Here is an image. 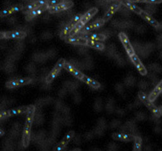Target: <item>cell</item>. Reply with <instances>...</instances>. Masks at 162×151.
<instances>
[{"label":"cell","mask_w":162,"mask_h":151,"mask_svg":"<svg viewBox=\"0 0 162 151\" xmlns=\"http://www.w3.org/2000/svg\"><path fill=\"white\" fill-rule=\"evenodd\" d=\"M120 5H121V2L118 1L117 3H115V4L113 5L111 7H110L109 10L106 12L103 18V20H104L105 22H107L110 19V18H111V17L113 15V14L115 13L118 10V9L119 8Z\"/></svg>","instance_id":"cell-15"},{"label":"cell","mask_w":162,"mask_h":151,"mask_svg":"<svg viewBox=\"0 0 162 151\" xmlns=\"http://www.w3.org/2000/svg\"><path fill=\"white\" fill-rule=\"evenodd\" d=\"M27 36V34L23 31H13L5 32V39H23Z\"/></svg>","instance_id":"cell-14"},{"label":"cell","mask_w":162,"mask_h":151,"mask_svg":"<svg viewBox=\"0 0 162 151\" xmlns=\"http://www.w3.org/2000/svg\"><path fill=\"white\" fill-rule=\"evenodd\" d=\"M5 39V32H0V39Z\"/></svg>","instance_id":"cell-31"},{"label":"cell","mask_w":162,"mask_h":151,"mask_svg":"<svg viewBox=\"0 0 162 151\" xmlns=\"http://www.w3.org/2000/svg\"><path fill=\"white\" fill-rule=\"evenodd\" d=\"M139 15L141 16L142 18H144L147 22H148L150 25H152V26H153L154 27H158L160 26L159 23H158L153 17L149 15L148 13H146V12H145V11L142 10V12Z\"/></svg>","instance_id":"cell-18"},{"label":"cell","mask_w":162,"mask_h":151,"mask_svg":"<svg viewBox=\"0 0 162 151\" xmlns=\"http://www.w3.org/2000/svg\"><path fill=\"white\" fill-rule=\"evenodd\" d=\"M73 27L71 26V24H68L67 25V26H66L64 29V30L62 31L61 33V34H60V37H61V38L62 39H64L65 37H67L68 34H69V32H71V31L72 30V29Z\"/></svg>","instance_id":"cell-27"},{"label":"cell","mask_w":162,"mask_h":151,"mask_svg":"<svg viewBox=\"0 0 162 151\" xmlns=\"http://www.w3.org/2000/svg\"><path fill=\"white\" fill-rule=\"evenodd\" d=\"M120 2L121 4H123L124 6H126L127 8H128L132 11H133V12H134L137 14L139 15L142 12V10L139 7L136 6L133 3L130 1H128V0H121Z\"/></svg>","instance_id":"cell-20"},{"label":"cell","mask_w":162,"mask_h":151,"mask_svg":"<svg viewBox=\"0 0 162 151\" xmlns=\"http://www.w3.org/2000/svg\"><path fill=\"white\" fill-rule=\"evenodd\" d=\"M66 42L73 45H86L87 39H84L82 37H73V36H67L64 38Z\"/></svg>","instance_id":"cell-10"},{"label":"cell","mask_w":162,"mask_h":151,"mask_svg":"<svg viewBox=\"0 0 162 151\" xmlns=\"http://www.w3.org/2000/svg\"><path fill=\"white\" fill-rule=\"evenodd\" d=\"M32 82V79L31 78H22V79H18L16 80H12L8 81L5 84V86L8 89H13V88L18 87L20 86H25L31 84Z\"/></svg>","instance_id":"cell-4"},{"label":"cell","mask_w":162,"mask_h":151,"mask_svg":"<svg viewBox=\"0 0 162 151\" xmlns=\"http://www.w3.org/2000/svg\"><path fill=\"white\" fill-rule=\"evenodd\" d=\"M161 90H162V82L160 81V83L157 85L156 87L154 88L153 91L148 96L149 100L151 102H153L154 100H155L156 98L158 96V95L161 93Z\"/></svg>","instance_id":"cell-21"},{"label":"cell","mask_w":162,"mask_h":151,"mask_svg":"<svg viewBox=\"0 0 162 151\" xmlns=\"http://www.w3.org/2000/svg\"><path fill=\"white\" fill-rule=\"evenodd\" d=\"M47 8H48V5H47V3L45 5H43L41 6L38 7V8L32 10V11H31V12H29L28 13H27V15L25 17V20L27 21L32 20L33 18L39 15V14L42 13L43 12H45V11L47 10Z\"/></svg>","instance_id":"cell-7"},{"label":"cell","mask_w":162,"mask_h":151,"mask_svg":"<svg viewBox=\"0 0 162 151\" xmlns=\"http://www.w3.org/2000/svg\"><path fill=\"white\" fill-rule=\"evenodd\" d=\"M64 67L67 70H68L70 73H72L73 76L77 77V79H82V78L84 76V74L82 72L79 71L78 70H77L75 68L73 67L72 65H71L70 63H68L65 62V63L64 65Z\"/></svg>","instance_id":"cell-16"},{"label":"cell","mask_w":162,"mask_h":151,"mask_svg":"<svg viewBox=\"0 0 162 151\" xmlns=\"http://www.w3.org/2000/svg\"><path fill=\"white\" fill-rule=\"evenodd\" d=\"M86 45L89 47H93L94 49L99 50H103L105 47L103 44L98 42V40H87Z\"/></svg>","instance_id":"cell-25"},{"label":"cell","mask_w":162,"mask_h":151,"mask_svg":"<svg viewBox=\"0 0 162 151\" xmlns=\"http://www.w3.org/2000/svg\"><path fill=\"white\" fill-rule=\"evenodd\" d=\"M23 6L22 5H17V6H14L12 8H10L6 10H3V11H1L0 12V17H6L8 16L9 15L15 13V12H18L19 11H22L23 9Z\"/></svg>","instance_id":"cell-19"},{"label":"cell","mask_w":162,"mask_h":151,"mask_svg":"<svg viewBox=\"0 0 162 151\" xmlns=\"http://www.w3.org/2000/svg\"><path fill=\"white\" fill-rule=\"evenodd\" d=\"M74 135V132L73 131H70L68 133L65 135V137L63 138V140L61 141V142L58 144L55 148L54 149V150L55 151H60L63 150L66 145H67V143L70 142V141L72 138V137Z\"/></svg>","instance_id":"cell-8"},{"label":"cell","mask_w":162,"mask_h":151,"mask_svg":"<svg viewBox=\"0 0 162 151\" xmlns=\"http://www.w3.org/2000/svg\"><path fill=\"white\" fill-rule=\"evenodd\" d=\"M65 60L64 58H61L60 60H58L57 63L56 64V65H55V67L53 68V69L50 73V74L46 77V82L50 83L51 82H52L55 78H56L57 75H58V73L61 71L62 68L64 67V65L65 63Z\"/></svg>","instance_id":"cell-3"},{"label":"cell","mask_w":162,"mask_h":151,"mask_svg":"<svg viewBox=\"0 0 162 151\" xmlns=\"http://www.w3.org/2000/svg\"><path fill=\"white\" fill-rule=\"evenodd\" d=\"M5 135V132L3 131L1 129H0V137H2Z\"/></svg>","instance_id":"cell-32"},{"label":"cell","mask_w":162,"mask_h":151,"mask_svg":"<svg viewBox=\"0 0 162 151\" xmlns=\"http://www.w3.org/2000/svg\"><path fill=\"white\" fill-rule=\"evenodd\" d=\"M132 3H156L159 4L161 3L162 0H128Z\"/></svg>","instance_id":"cell-28"},{"label":"cell","mask_w":162,"mask_h":151,"mask_svg":"<svg viewBox=\"0 0 162 151\" xmlns=\"http://www.w3.org/2000/svg\"><path fill=\"white\" fill-rule=\"evenodd\" d=\"M131 58L132 62L134 63L135 67L137 68V69L138 70L139 73H141L142 75H146L147 74L146 69L145 67V66L143 65V64L142 63L141 60H139V58L137 55H136L135 54H134L132 56H131Z\"/></svg>","instance_id":"cell-9"},{"label":"cell","mask_w":162,"mask_h":151,"mask_svg":"<svg viewBox=\"0 0 162 151\" xmlns=\"http://www.w3.org/2000/svg\"><path fill=\"white\" fill-rule=\"evenodd\" d=\"M64 0H49V1L47 2V5L48 7L50 6H53L55 5H57L58 4H60L61 2H63Z\"/></svg>","instance_id":"cell-30"},{"label":"cell","mask_w":162,"mask_h":151,"mask_svg":"<svg viewBox=\"0 0 162 151\" xmlns=\"http://www.w3.org/2000/svg\"><path fill=\"white\" fill-rule=\"evenodd\" d=\"M82 38L87 40H99V41H103L106 39V36L103 34H84Z\"/></svg>","instance_id":"cell-23"},{"label":"cell","mask_w":162,"mask_h":151,"mask_svg":"<svg viewBox=\"0 0 162 151\" xmlns=\"http://www.w3.org/2000/svg\"><path fill=\"white\" fill-rule=\"evenodd\" d=\"M134 151H139L141 150V145H142V139L139 137H134Z\"/></svg>","instance_id":"cell-26"},{"label":"cell","mask_w":162,"mask_h":151,"mask_svg":"<svg viewBox=\"0 0 162 151\" xmlns=\"http://www.w3.org/2000/svg\"><path fill=\"white\" fill-rule=\"evenodd\" d=\"M113 1H120L121 0H113Z\"/></svg>","instance_id":"cell-33"},{"label":"cell","mask_w":162,"mask_h":151,"mask_svg":"<svg viewBox=\"0 0 162 151\" xmlns=\"http://www.w3.org/2000/svg\"><path fill=\"white\" fill-rule=\"evenodd\" d=\"M105 22L104 20L101 19V20H99L96 22H95L93 23V24H91V25H88V26L86 27L85 28H84V29L83 30V32L84 33H86V32H89L91 31H93L94 30V29H97V28H99V27H100L101 26H103L105 24Z\"/></svg>","instance_id":"cell-22"},{"label":"cell","mask_w":162,"mask_h":151,"mask_svg":"<svg viewBox=\"0 0 162 151\" xmlns=\"http://www.w3.org/2000/svg\"><path fill=\"white\" fill-rule=\"evenodd\" d=\"M98 10L97 8H93L90 9L86 13H85L84 15L82 16L79 22L83 25H84L90 20V19L92 17L94 16L95 15L98 13Z\"/></svg>","instance_id":"cell-13"},{"label":"cell","mask_w":162,"mask_h":151,"mask_svg":"<svg viewBox=\"0 0 162 151\" xmlns=\"http://www.w3.org/2000/svg\"><path fill=\"white\" fill-rule=\"evenodd\" d=\"M29 107H30V106H23V107H21V108H18L13 109H10V110H8V111H5L6 118L27 113V111L29 110Z\"/></svg>","instance_id":"cell-12"},{"label":"cell","mask_w":162,"mask_h":151,"mask_svg":"<svg viewBox=\"0 0 162 151\" xmlns=\"http://www.w3.org/2000/svg\"><path fill=\"white\" fill-rule=\"evenodd\" d=\"M82 15L81 14H78V15H77L74 18H73V19L72 21V22L70 24L72 27H74L75 25H76V24L80 20V18H81V17H82Z\"/></svg>","instance_id":"cell-29"},{"label":"cell","mask_w":162,"mask_h":151,"mask_svg":"<svg viewBox=\"0 0 162 151\" xmlns=\"http://www.w3.org/2000/svg\"><path fill=\"white\" fill-rule=\"evenodd\" d=\"M49 1V0H37L34 3H32L31 4H29L27 6H24L22 9V12L24 13H28L29 12H31L32 10H34L38 7L41 6L43 5H45L46 3Z\"/></svg>","instance_id":"cell-11"},{"label":"cell","mask_w":162,"mask_h":151,"mask_svg":"<svg viewBox=\"0 0 162 151\" xmlns=\"http://www.w3.org/2000/svg\"><path fill=\"white\" fill-rule=\"evenodd\" d=\"M81 80H82L84 82L87 84L92 87L95 88V89H98V88H99V87H100V84H99L98 82H97V81L94 80V79H91L87 76L84 75L83 77Z\"/></svg>","instance_id":"cell-24"},{"label":"cell","mask_w":162,"mask_h":151,"mask_svg":"<svg viewBox=\"0 0 162 151\" xmlns=\"http://www.w3.org/2000/svg\"><path fill=\"white\" fill-rule=\"evenodd\" d=\"M119 36L122 43V45L124 47L125 49H126V51H127L128 55L130 57L132 56V55L135 54V52L133 49V47H132V45L130 42V40L128 38V37L124 32H120Z\"/></svg>","instance_id":"cell-5"},{"label":"cell","mask_w":162,"mask_h":151,"mask_svg":"<svg viewBox=\"0 0 162 151\" xmlns=\"http://www.w3.org/2000/svg\"><path fill=\"white\" fill-rule=\"evenodd\" d=\"M112 138L115 140H119L125 142H130L133 141L134 137L127 134H120V133H114L112 134Z\"/></svg>","instance_id":"cell-17"},{"label":"cell","mask_w":162,"mask_h":151,"mask_svg":"<svg viewBox=\"0 0 162 151\" xmlns=\"http://www.w3.org/2000/svg\"><path fill=\"white\" fill-rule=\"evenodd\" d=\"M73 6V3L71 1H63L57 5L48 7L47 10H49V12L50 13H54L60 12H61V11H64L65 10L69 9Z\"/></svg>","instance_id":"cell-6"},{"label":"cell","mask_w":162,"mask_h":151,"mask_svg":"<svg viewBox=\"0 0 162 151\" xmlns=\"http://www.w3.org/2000/svg\"><path fill=\"white\" fill-rule=\"evenodd\" d=\"M35 111V106L34 105H30L29 109L27 112L26 120H25L23 132L22 144L24 147H27L29 145V142H30L31 128L33 123V120H34Z\"/></svg>","instance_id":"cell-1"},{"label":"cell","mask_w":162,"mask_h":151,"mask_svg":"<svg viewBox=\"0 0 162 151\" xmlns=\"http://www.w3.org/2000/svg\"><path fill=\"white\" fill-rule=\"evenodd\" d=\"M138 95H139V97L140 99H141V100L143 102V103H144V104L147 107H148L151 111L154 113V115H155L156 117L160 118L161 116V111H160L159 109L157 108V107H156L153 104L152 102H151L149 100L148 97L147 96V95L144 93H142V92H141V91L139 92Z\"/></svg>","instance_id":"cell-2"}]
</instances>
